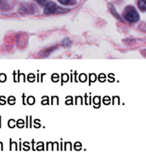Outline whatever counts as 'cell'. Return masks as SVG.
<instances>
[{"label":"cell","instance_id":"cell-1","mask_svg":"<svg viewBox=\"0 0 146 167\" xmlns=\"http://www.w3.org/2000/svg\"><path fill=\"white\" fill-rule=\"evenodd\" d=\"M125 19L127 20L130 22H136L139 20V14H138L136 10L131 9L127 12V13L125 14Z\"/></svg>","mask_w":146,"mask_h":167},{"label":"cell","instance_id":"cell-2","mask_svg":"<svg viewBox=\"0 0 146 167\" xmlns=\"http://www.w3.org/2000/svg\"><path fill=\"white\" fill-rule=\"evenodd\" d=\"M57 6L55 3L53 2H49L46 5L44 8V13L45 14H52L56 10Z\"/></svg>","mask_w":146,"mask_h":167},{"label":"cell","instance_id":"cell-3","mask_svg":"<svg viewBox=\"0 0 146 167\" xmlns=\"http://www.w3.org/2000/svg\"><path fill=\"white\" fill-rule=\"evenodd\" d=\"M138 7L142 11H146V0H139Z\"/></svg>","mask_w":146,"mask_h":167},{"label":"cell","instance_id":"cell-4","mask_svg":"<svg viewBox=\"0 0 146 167\" xmlns=\"http://www.w3.org/2000/svg\"><path fill=\"white\" fill-rule=\"evenodd\" d=\"M71 41H70L69 39H66V40L63 41V46H65V47H68V46H69V45H71Z\"/></svg>","mask_w":146,"mask_h":167},{"label":"cell","instance_id":"cell-5","mask_svg":"<svg viewBox=\"0 0 146 167\" xmlns=\"http://www.w3.org/2000/svg\"><path fill=\"white\" fill-rule=\"evenodd\" d=\"M58 1L62 5H68L71 2V0H58Z\"/></svg>","mask_w":146,"mask_h":167},{"label":"cell","instance_id":"cell-6","mask_svg":"<svg viewBox=\"0 0 146 167\" xmlns=\"http://www.w3.org/2000/svg\"><path fill=\"white\" fill-rule=\"evenodd\" d=\"M48 1L49 0H39V3L42 4V5H44V4H46Z\"/></svg>","mask_w":146,"mask_h":167},{"label":"cell","instance_id":"cell-7","mask_svg":"<svg viewBox=\"0 0 146 167\" xmlns=\"http://www.w3.org/2000/svg\"><path fill=\"white\" fill-rule=\"evenodd\" d=\"M142 54H143V56H145V57H146V50L142 51Z\"/></svg>","mask_w":146,"mask_h":167}]
</instances>
